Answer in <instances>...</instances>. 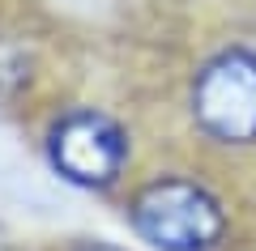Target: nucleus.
I'll use <instances>...</instances> for the list:
<instances>
[{
  "instance_id": "obj_2",
  "label": "nucleus",
  "mask_w": 256,
  "mask_h": 251,
  "mask_svg": "<svg viewBox=\"0 0 256 251\" xmlns=\"http://www.w3.org/2000/svg\"><path fill=\"white\" fill-rule=\"evenodd\" d=\"M192 115L201 132H210L222 145L256 141V55H214L192 81Z\"/></svg>"
},
{
  "instance_id": "obj_4",
  "label": "nucleus",
  "mask_w": 256,
  "mask_h": 251,
  "mask_svg": "<svg viewBox=\"0 0 256 251\" xmlns=\"http://www.w3.org/2000/svg\"><path fill=\"white\" fill-rule=\"evenodd\" d=\"M73 251H124V247H111V243H82V247H73Z\"/></svg>"
},
{
  "instance_id": "obj_3",
  "label": "nucleus",
  "mask_w": 256,
  "mask_h": 251,
  "mask_svg": "<svg viewBox=\"0 0 256 251\" xmlns=\"http://www.w3.org/2000/svg\"><path fill=\"white\" fill-rule=\"evenodd\" d=\"M52 166L77 188H107L128 162V136L102 111H68L47 136Z\"/></svg>"
},
{
  "instance_id": "obj_1",
  "label": "nucleus",
  "mask_w": 256,
  "mask_h": 251,
  "mask_svg": "<svg viewBox=\"0 0 256 251\" xmlns=\"http://www.w3.org/2000/svg\"><path fill=\"white\" fill-rule=\"evenodd\" d=\"M132 230L158 251H210L226 234L222 200L192 179H154L132 200Z\"/></svg>"
}]
</instances>
